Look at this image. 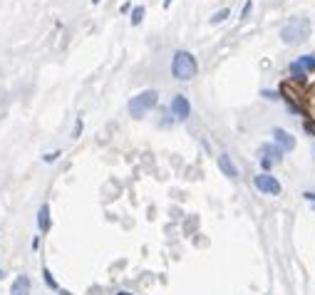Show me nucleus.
I'll return each instance as SVG.
<instances>
[{"instance_id": "obj_11", "label": "nucleus", "mask_w": 315, "mask_h": 295, "mask_svg": "<svg viewBox=\"0 0 315 295\" xmlns=\"http://www.w3.org/2000/svg\"><path fill=\"white\" fill-rule=\"evenodd\" d=\"M37 228H40V233H47L50 231V206L47 204H42L37 209Z\"/></svg>"}, {"instance_id": "obj_18", "label": "nucleus", "mask_w": 315, "mask_h": 295, "mask_svg": "<svg viewBox=\"0 0 315 295\" xmlns=\"http://www.w3.org/2000/svg\"><path fill=\"white\" fill-rule=\"evenodd\" d=\"M251 10H253V2H251V0H246V2H243V7H241V20H246V17L251 15Z\"/></svg>"}, {"instance_id": "obj_21", "label": "nucleus", "mask_w": 315, "mask_h": 295, "mask_svg": "<svg viewBox=\"0 0 315 295\" xmlns=\"http://www.w3.org/2000/svg\"><path fill=\"white\" fill-rule=\"evenodd\" d=\"M261 169H263L266 174H271V169H273V164H271L268 159H261Z\"/></svg>"}, {"instance_id": "obj_10", "label": "nucleus", "mask_w": 315, "mask_h": 295, "mask_svg": "<svg viewBox=\"0 0 315 295\" xmlns=\"http://www.w3.org/2000/svg\"><path fill=\"white\" fill-rule=\"evenodd\" d=\"M10 295H30V278L27 276H17L10 286Z\"/></svg>"}, {"instance_id": "obj_20", "label": "nucleus", "mask_w": 315, "mask_h": 295, "mask_svg": "<svg viewBox=\"0 0 315 295\" xmlns=\"http://www.w3.org/2000/svg\"><path fill=\"white\" fill-rule=\"evenodd\" d=\"M308 102H311V114H313L311 119H313V122H315V89H313V92H311V97H308Z\"/></svg>"}, {"instance_id": "obj_6", "label": "nucleus", "mask_w": 315, "mask_h": 295, "mask_svg": "<svg viewBox=\"0 0 315 295\" xmlns=\"http://www.w3.org/2000/svg\"><path fill=\"white\" fill-rule=\"evenodd\" d=\"M273 144L276 147H281L283 151H291V149H296V137L288 132V129H283V127H273Z\"/></svg>"}, {"instance_id": "obj_17", "label": "nucleus", "mask_w": 315, "mask_h": 295, "mask_svg": "<svg viewBox=\"0 0 315 295\" xmlns=\"http://www.w3.org/2000/svg\"><path fill=\"white\" fill-rule=\"evenodd\" d=\"M303 129H306V134H311L315 139V122L313 119H303Z\"/></svg>"}, {"instance_id": "obj_23", "label": "nucleus", "mask_w": 315, "mask_h": 295, "mask_svg": "<svg viewBox=\"0 0 315 295\" xmlns=\"http://www.w3.org/2000/svg\"><path fill=\"white\" fill-rule=\"evenodd\" d=\"M117 295H134V293H129V291H119Z\"/></svg>"}, {"instance_id": "obj_22", "label": "nucleus", "mask_w": 315, "mask_h": 295, "mask_svg": "<svg viewBox=\"0 0 315 295\" xmlns=\"http://www.w3.org/2000/svg\"><path fill=\"white\" fill-rule=\"evenodd\" d=\"M303 199L311 201V204H315V191H303Z\"/></svg>"}, {"instance_id": "obj_2", "label": "nucleus", "mask_w": 315, "mask_h": 295, "mask_svg": "<svg viewBox=\"0 0 315 295\" xmlns=\"http://www.w3.org/2000/svg\"><path fill=\"white\" fill-rule=\"evenodd\" d=\"M199 72V62L196 57L189 52V50H176L174 57H171V74L179 79V82H189L194 79Z\"/></svg>"}, {"instance_id": "obj_1", "label": "nucleus", "mask_w": 315, "mask_h": 295, "mask_svg": "<svg viewBox=\"0 0 315 295\" xmlns=\"http://www.w3.org/2000/svg\"><path fill=\"white\" fill-rule=\"evenodd\" d=\"M311 20L308 17H291L283 27H281V42L283 45H303L311 37Z\"/></svg>"}, {"instance_id": "obj_13", "label": "nucleus", "mask_w": 315, "mask_h": 295, "mask_svg": "<svg viewBox=\"0 0 315 295\" xmlns=\"http://www.w3.org/2000/svg\"><path fill=\"white\" fill-rule=\"evenodd\" d=\"M144 15H147V7H144V5H134V7H132V15H129V22L137 27V25H142Z\"/></svg>"}, {"instance_id": "obj_4", "label": "nucleus", "mask_w": 315, "mask_h": 295, "mask_svg": "<svg viewBox=\"0 0 315 295\" xmlns=\"http://www.w3.org/2000/svg\"><path fill=\"white\" fill-rule=\"evenodd\" d=\"M288 72L293 74V79L306 82V77H308L311 72H315V55H301L296 62H291Z\"/></svg>"}, {"instance_id": "obj_15", "label": "nucleus", "mask_w": 315, "mask_h": 295, "mask_svg": "<svg viewBox=\"0 0 315 295\" xmlns=\"http://www.w3.org/2000/svg\"><path fill=\"white\" fill-rule=\"evenodd\" d=\"M261 97H266V99H271V102H278V99H281V92H276V89H263Z\"/></svg>"}, {"instance_id": "obj_12", "label": "nucleus", "mask_w": 315, "mask_h": 295, "mask_svg": "<svg viewBox=\"0 0 315 295\" xmlns=\"http://www.w3.org/2000/svg\"><path fill=\"white\" fill-rule=\"evenodd\" d=\"M42 281H45V286H47L50 291H55V293H60V295H70L67 291H62V288L57 286V281L52 278V273H50V268H47V266L42 268Z\"/></svg>"}, {"instance_id": "obj_3", "label": "nucleus", "mask_w": 315, "mask_h": 295, "mask_svg": "<svg viewBox=\"0 0 315 295\" xmlns=\"http://www.w3.org/2000/svg\"><path fill=\"white\" fill-rule=\"evenodd\" d=\"M157 102H159L157 89H144V92H139L137 97L129 99V114L134 119H142L147 112H152V107H157Z\"/></svg>"}, {"instance_id": "obj_7", "label": "nucleus", "mask_w": 315, "mask_h": 295, "mask_svg": "<svg viewBox=\"0 0 315 295\" xmlns=\"http://www.w3.org/2000/svg\"><path fill=\"white\" fill-rule=\"evenodd\" d=\"M169 112L176 117V119H189V114H191V104H189V99L184 97V94H176L174 99H171V104H169Z\"/></svg>"}, {"instance_id": "obj_19", "label": "nucleus", "mask_w": 315, "mask_h": 295, "mask_svg": "<svg viewBox=\"0 0 315 295\" xmlns=\"http://www.w3.org/2000/svg\"><path fill=\"white\" fill-rule=\"evenodd\" d=\"M82 134V117H77V124H75V132H72V139H77Z\"/></svg>"}, {"instance_id": "obj_9", "label": "nucleus", "mask_w": 315, "mask_h": 295, "mask_svg": "<svg viewBox=\"0 0 315 295\" xmlns=\"http://www.w3.org/2000/svg\"><path fill=\"white\" fill-rule=\"evenodd\" d=\"M219 169H221L224 176H229V179H238V166L231 161L229 154H219Z\"/></svg>"}, {"instance_id": "obj_16", "label": "nucleus", "mask_w": 315, "mask_h": 295, "mask_svg": "<svg viewBox=\"0 0 315 295\" xmlns=\"http://www.w3.org/2000/svg\"><path fill=\"white\" fill-rule=\"evenodd\" d=\"M60 156H62V151L57 149V151H50V154H42V161H45V164H52V161H57Z\"/></svg>"}, {"instance_id": "obj_26", "label": "nucleus", "mask_w": 315, "mask_h": 295, "mask_svg": "<svg viewBox=\"0 0 315 295\" xmlns=\"http://www.w3.org/2000/svg\"><path fill=\"white\" fill-rule=\"evenodd\" d=\"M2 278H5V271H0V281H2Z\"/></svg>"}, {"instance_id": "obj_24", "label": "nucleus", "mask_w": 315, "mask_h": 295, "mask_svg": "<svg viewBox=\"0 0 315 295\" xmlns=\"http://www.w3.org/2000/svg\"><path fill=\"white\" fill-rule=\"evenodd\" d=\"M171 2H174V0H164V7H169V5H171Z\"/></svg>"}, {"instance_id": "obj_25", "label": "nucleus", "mask_w": 315, "mask_h": 295, "mask_svg": "<svg viewBox=\"0 0 315 295\" xmlns=\"http://www.w3.org/2000/svg\"><path fill=\"white\" fill-rule=\"evenodd\" d=\"M99 2H102V0H92V5H99Z\"/></svg>"}, {"instance_id": "obj_14", "label": "nucleus", "mask_w": 315, "mask_h": 295, "mask_svg": "<svg viewBox=\"0 0 315 295\" xmlns=\"http://www.w3.org/2000/svg\"><path fill=\"white\" fill-rule=\"evenodd\" d=\"M231 17V7H221V10H216L211 17H209V22L211 25H221V22H226Z\"/></svg>"}, {"instance_id": "obj_8", "label": "nucleus", "mask_w": 315, "mask_h": 295, "mask_svg": "<svg viewBox=\"0 0 315 295\" xmlns=\"http://www.w3.org/2000/svg\"><path fill=\"white\" fill-rule=\"evenodd\" d=\"M258 154H261V159H268V161L276 166V164L283 161V154H286V151H283L281 147H276V144H263V147L258 149Z\"/></svg>"}, {"instance_id": "obj_5", "label": "nucleus", "mask_w": 315, "mask_h": 295, "mask_svg": "<svg viewBox=\"0 0 315 295\" xmlns=\"http://www.w3.org/2000/svg\"><path fill=\"white\" fill-rule=\"evenodd\" d=\"M253 186H256L261 194H266V196H278V194L283 191L281 181H278L273 174H266V171H261L258 176H253Z\"/></svg>"}]
</instances>
